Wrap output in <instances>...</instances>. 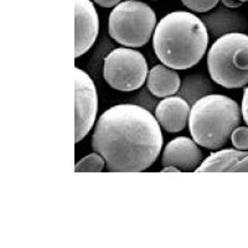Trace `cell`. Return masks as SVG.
I'll return each instance as SVG.
<instances>
[{"instance_id":"obj_1","label":"cell","mask_w":248,"mask_h":248,"mask_svg":"<svg viewBox=\"0 0 248 248\" xmlns=\"http://www.w3.org/2000/svg\"><path fill=\"white\" fill-rule=\"evenodd\" d=\"M92 149L103 156L108 171H144L163 149L160 124L140 106H113L94 124Z\"/></svg>"},{"instance_id":"obj_20","label":"cell","mask_w":248,"mask_h":248,"mask_svg":"<svg viewBox=\"0 0 248 248\" xmlns=\"http://www.w3.org/2000/svg\"><path fill=\"white\" fill-rule=\"evenodd\" d=\"M241 3H246V1H248V0H240Z\"/></svg>"},{"instance_id":"obj_10","label":"cell","mask_w":248,"mask_h":248,"mask_svg":"<svg viewBox=\"0 0 248 248\" xmlns=\"http://www.w3.org/2000/svg\"><path fill=\"white\" fill-rule=\"evenodd\" d=\"M190 109L189 103L181 97H165L155 108V118L167 132L179 133L187 125Z\"/></svg>"},{"instance_id":"obj_16","label":"cell","mask_w":248,"mask_h":248,"mask_svg":"<svg viewBox=\"0 0 248 248\" xmlns=\"http://www.w3.org/2000/svg\"><path fill=\"white\" fill-rule=\"evenodd\" d=\"M241 112H242V119L248 125V86L243 91L242 106H241Z\"/></svg>"},{"instance_id":"obj_19","label":"cell","mask_w":248,"mask_h":248,"mask_svg":"<svg viewBox=\"0 0 248 248\" xmlns=\"http://www.w3.org/2000/svg\"><path fill=\"white\" fill-rule=\"evenodd\" d=\"M161 171L163 172H180L181 170L179 169V168H176V167H171V165H169V167H165L164 168V169H161Z\"/></svg>"},{"instance_id":"obj_15","label":"cell","mask_w":248,"mask_h":248,"mask_svg":"<svg viewBox=\"0 0 248 248\" xmlns=\"http://www.w3.org/2000/svg\"><path fill=\"white\" fill-rule=\"evenodd\" d=\"M231 141L236 149L248 150V125L234 128L231 134Z\"/></svg>"},{"instance_id":"obj_6","label":"cell","mask_w":248,"mask_h":248,"mask_svg":"<svg viewBox=\"0 0 248 248\" xmlns=\"http://www.w3.org/2000/svg\"><path fill=\"white\" fill-rule=\"evenodd\" d=\"M103 77L113 90L133 92L147 82L148 63L141 52L130 47L114 48L103 62Z\"/></svg>"},{"instance_id":"obj_13","label":"cell","mask_w":248,"mask_h":248,"mask_svg":"<svg viewBox=\"0 0 248 248\" xmlns=\"http://www.w3.org/2000/svg\"><path fill=\"white\" fill-rule=\"evenodd\" d=\"M106 168V160L97 152L86 155L75 165L76 172H101Z\"/></svg>"},{"instance_id":"obj_7","label":"cell","mask_w":248,"mask_h":248,"mask_svg":"<svg viewBox=\"0 0 248 248\" xmlns=\"http://www.w3.org/2000/svg\"><path fill=\"white\" fill-rule=\"evenodd\" d=\"M75 143L85 139L96 122L98 94L92 77L75 67Z\"/></svg>"},{"instance_id":"obj_17","label":"cell","mask_w":248,"mask_h":248,"mask_svg":"<svg viewBox=\"0 0 248 248\" xmlns=\"http://www.w3.org/2000/svg\"><path fill=\"white\" fill-rule=\"evenodd\" d=\"M94 3L98 4L102 8H114V6L118 5L119 3H122V0H93Z\"/></svg>"},{"instance_id":"obj_4","label":"cell","mask_w":248,"mask_h":248,"mask_svg":"<svg viewBox=\"0 0 248 248\" xmlns=\"http://www.w3.org/2000/svg\"><path fill=\"white\" fill-rule=\"evenodd\" d=\"M212 81L229 90L248 85V35L230 32L212 44L207 55Z\"/></svg>"},{"instance_id":"obj_8","label":"cell","mask_w":248,"mask_h":248,"mask_svg":"<svg viewBox=\"0 0 248 248\" xmlns=\"http://www.w3.org/2000/svg\"><path fill=\"white\" fill-rule=\"evenodd\" d=\"M99 17L91 0H75V57L85 55L97 40Z\"/></svg>"},{"instance_id":"obj_14","label":"cell","mask_w":248,"mask_h":248,"mask_svg":"<svg viewBox=\"0 0 248 248\" xmlns=\"http://www.w3.org/2000/svg\"><path fill=\"white\" fill-rule=\"evenodd\" d=\"M220 0H181L185 8L195 13H207L218 4Z\"/></svg>"},{"instance_id":"obj_11","label":"cell","mask_w":248,"mask_h":248,"mask_svg":"<svg viewBox=\"0 0 248 248\" xmlns=\"http://www.w3.org/2000/svg\"><path fill=\"white\" fill-rule=\"evenodd\" d=\"M196 172H248V150L222 149L210 154Z\"/></svg>"},{"instance_id":"obj_2","label":"cell","mask_w":248,"mask_h":248,"mask_svg":"<svg viewBox=\"0 0 248 248\" xmlns=\"http://www.w3.org/2000/svg\"><path fill=\"white\" fill-rule=\"evenodd\" d=\"M209 46V31L189 12H172L159 20L153 32V48L163 65L189 70L202 60Z\"/></svg>"},{"instance_id":"obj_18","label":"cell","mask_w":248,"mask_h":248,"mask_svg":"<svg viewBox=\"0 0 248 248\" xmlns=\"http://www.w3.org/2000/svg\"><path fill=\"white\" fill-rule=\"evenodd\" d=\"M222 4L227 8H231V9H237L240 8L243 3H241L240 0H221Z\"/></svg>"},{"instance_id":"obj_3","label":"cell","mask_w":248,"mask_h":248,"mask_svg":"<svg viewBox=\"0 0 248 248\" xmlns=\"http://www.w3.org/2000/svg\"><path fill=\"white\" fill-rule=\"evenodd\" d=\"M242 121V112L234 99L223 94H207L190 109L189 130L199 147L218 150L231 138Z\"/></svg>"},{"instance_id":"obj_9","label":"cell","mask_w":248,"mask_h":248,"mask_svg":"<svg viewBox=\"0 0 248 248\" xmlns=\"http://www.w3.org/2000/svg\"><path fill=\"white\" fill-rule=\"evenodd\" d=\"M202 152L194 139L178 137L170 140L161 154V165L176 167L181 171L196 170L202 163Z\"/></svg>"},{"instance_id":"obj_12","label":"cell","mask_w":248,"mask_h":248,"mask_svg":"<svg viewBox=\"0 0 248 248\" xmlns=\"http://www.w3.org/2000/svg\"><path fill=\"white\" fill-rule=\"evenodd\" d=\"M181 79L176 70L165 65H155L147 77V87L153 96L158 98L174 96L180 90Z\"/></svg>"},{"instance_id":"obj_5","label":"cell","mask_w":248,"mask_h":248,"mask_svg":"<svg viewBox=\"0 0 248 248\" xmlns=\"http://www.w3.org/2000/svg\"><path fill=\"white\" fill-rule=\"evenodd\" d=\"M156 26V15L148 4L127 0L114 6L108 19V34L116 43L137 48L147 45Z\"/></svg>"}]
</instances>
